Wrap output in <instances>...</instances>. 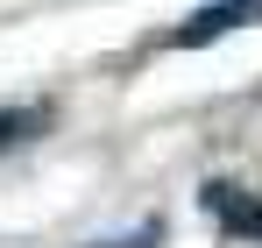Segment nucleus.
Instances as JSON below:
<instances>
[{"label":"nucleus","mask_w":262,"mask_h":248,"mask_svg":"<svg viewBox=\"0 0 262 248\" xmlns=\"http://www.w3.org/2000/svg\"><path fill=\"white\" fill-rule=\"evenodd\" d=\"M199 206L213 213V227H227L234 241H262V199H255V192H241V184L213 177V184L199 192Z\"/></svg>","instance_id":"f257e3e1"},{"label":"nucleus","mask_w":262,"mask_h":248,"mask_svg":"<svg viewBox=\"0 0 262 248\" xmlns=\"http://www.w3.org/2000/svg\"><path fill=\"white\" fill-rule=\"evenodd\" d=\"M262 14V0H213V7H199L184 29H177V50H199V43H213V36H227V29H241V22H255Z\"/></svg>","instance_id":"f03ea898"},{"label":"nucleus","mask_w":262,"mask_h":248,"mask_svg":"<svg viewBox=\"0 0 262 248\" xmlns=\"http://www.w3.org/2000/svg\"><path fill=\"white\" fill-rule=\"evenodd\" d=\"M43 128H50V107H14V114H0V149H14V142L43 135Z\"/></svg>","instance_id":"7ed1b4c3"},{"label":"nucleus","mask_w":262,"mask_h":248,"mask_svg":"<svg viewBox=\"0 0 262 248\" xmlns=\"http://www.w3.org/2000/svg\"><path fill=\"white\" fill-rule=\"evenodd\" d=\"M163 241V220H142L135 234H121V241H92V248H156Z\"/></svg>","instance_id":"20e7f679"}]
</instances>
